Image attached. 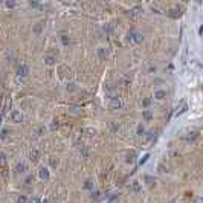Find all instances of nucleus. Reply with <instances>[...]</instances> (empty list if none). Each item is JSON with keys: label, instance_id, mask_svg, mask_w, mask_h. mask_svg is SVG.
Returning <instances> with one entry per match:
<instances>
[{"label": "nucleus", "instance_id": "f8f14e48", "mask_svg": "<svg viewBox=\"0 0 203 203\" xmlns=\"http://www.w3.org/2000/svg\"><path fill=\"white\" fill-rule=\"evenodd\" d=\"M61 43H63L64 46H67L69 43H70V38H69V35H61Z\"/></svg>", "mask_w": 203, "mask_h": 203}, {"label": "nucleus", "instance_id": "9d476101", "mask_svg": "<svg viewBox=\"0 0 203 203\" xmlns=\"http://www.w3.org/2000/svg\"><path fill=\"white\" fill-rule=\"evenodd\" d=\"M98 55H99L101 60H104V58L107 57V51H105V48H99V49H98Z\"/></svg>", "mask_w": 203, "mask_h": 203}, {"label": "nucleus", "instance_id": "b1692460", "mask_svg": "<svg viewBox=\"0 0 203 203\" xmlns=\"http://www.w3.org/2000/svg\"><path fill=\"white\" fill-rule=\"evenodd\" d=\"M41 203H48V200H43V202H41Z\"/></svg>", "mask_w": 203, "mask_h": 203}, {"label": "nucleus", "instance_id": "f03ea898", "mask_svg": "<svg viewBox=\"0 0 203 203\" xmlns=\"http://www.w3.org/2000/svg\"><path fill=\"white\" fill-rule=\"evenodd\" d=\"M128 40H133L136 43H140V41H142V35L136 34V32H130V34H128Z\"/></svg>", "mask_w": 203, "mask_h": 203}, {"label": "nucleus", "instance_id": "a211bd4d", "mask_svg": "<svg viewBox=\"0 0 203 203\" xmlns=\"http://www.w3.org/2000/svg\"><path fill=\"white\" fill-rule=\"evenodd\" d=\"M26 202H28V199H26L25 196H20L17 199V203H26Z\"/></svg>", "mask_w": 203, "mask_h": 203}, {"label": "nucleus", "instance_id": "4468645a", "mask_svg": "<svg viewBox=\"0 0 203 203\" xmlns=\"http://www.w3.org/2000/svg\"><path fill=\"white\" fill-rule=\"evenodd\" d=\"M133 191H135V192H139V191H140V185H139V182H133Z\"/></svg>", "mask_w": 203, "mask_h": 203}, {"label": "nucleus", "instance_id": "6e6552de", "mask_svg": "<svg viewBox=\"0 0 203 203\" xmlns=\"http://www.w3.org/2000/svg\"><path fill=\"white\" fill-rule=\"evenodd\" d=\"M26 169H28V167H26V163H23V162L17 163V167H15V171H18V173H25Z\"/></svg>", "mask_w": 203, "mask_h": 203}, {"label": "nucleus", "instance_id": "9b49d317", "mask_svg": "<svg viewBox=\"0 0 203 203\" xmlns=\"http://www.w3.org/2000/svg\"><path fill=\"white\" fill-rule=\"evenodd\" d=\"M135 157H136V153L135 151L128 153V154H127V162H128V163H131V162L135 160Z\"/></svg>", "mask_w": 203, "mask_h": 203}, {"label": "nucleus", "instance_id": "1a4fd4ad", "mask_svg": "<svg viewBox=\"0 0 203 203\" xmlns=\"http://www.w3.org/2000/svg\"><path fill=\"white\" fill-rule=\"evenodd\" d=\"M38 156H40V154H38V150H31V153H29V157H31V160H38Z\"/></svg>", "mask_w": 203, "mask_h": 203}, {"label": "nucleus", "instance_id": "6ab92c4d", "mask_svg": "<svg viewBox=\"0 0 203 203\" xmlns=\"http://www.w3.org/2000/svg\"><path fill=\"white\" fill-rule=\"evenodd\" d=\"M5 162H6V156L3 153H0V165H3Z\"/></svg>", "mask_w": 203, "mask_h": 203}, {"label": "nucleus", "instance_id": "0eeeda50", "mask_svg": "<svg viewBox=\"0 0 203 203\" xmlns=\"http://www.w3.org/2000/svg\"><path fill=\"white\" fill-rule=\"evenodd\" d=\"M40 177L41 179H49V171H48V168H40Z\"/></svg>", "mask_w": 203, "mask_h": 203}, {"label": "nucleus", "instance_id": "2eb2a0df", "mask_svg": "<svg viewBox=\"0 0 203 203\" xmlns=\"http://www.w3.org/2000/svg\"><path fill=\"white\" fill-rule=\"evenodd\" d=\"M84 188L85 189H93V183H92L90 180H87V182L84 183Z\"/></svg>", "mask_w": 203, "mask_h": 203}, {"label": "nucleus", "instance_id": "f257e3e1", "mask_svg": "<svg viewBox=\"0 0 203 203\" xmlns=\"http://www.w3.org/2000/svg\"><path fill=\"white\" fill-rule=\"evenodd\" d=\"M17 73H18V76H26V75L29 73V67L25 66V64H21V66H18Z\"/></svg>", "mask_w": 203, "mask_h": 203}, {"label": "nucleus", "instance_id": "20e7f679", "mask_svg": "<svg viewBox=\"0 0 203 203\" xmlns=\"http://www.w3.org/2000/svg\"><path fill=\"white\" fill-rule=\"evenodd\" d=\"M154 98L159 99V101H162L163 98H167V92L165 90H156L154 92Z\"/></svg>", "mask_w": 203, "mask_h": 203}, {"label": "nucleus", "instance_id": "aec40b11", "mask_svg": "<svg viewBox=\"0 0 203 203\" xmlns=\"http://www.w3.org/2000/svg\"><path fill=\"white\" fill-rule=\"evenodd\" d=\"M41 28H43V23H38V25H37V26H35V28H34V31H35V32H37V34H38V32L41 31Z\"/></svg>", "mask_w": 203, "mask_h": 203}, {"label": "nucleus", "instance_id": "dca6fc26", "mask_svg": "<svg viewBox=\"0 0 203 203\" xmlns=\"http://www.w3.org/2000/svg\"><path fill=\"white\" fill-rule=\"evenodd\" d=\"M139 11H140V8H133V9H131V12H130V15H133V17H135V15H137V14H139Z\"/></svg>", "mask_w": 203, "mask_h": 203}, {"label": "nucleus", "instance_id": "ddd939ff", "mask_svg": "<svg viewBox=\"0 0 203 203\" xmlns=\"http://www.w3.org/2000/svg\"><path fill=\"white\" fill-rule=\"evenodd\" d=\"M112 107H115V108L121 107V101H119L118 98H113V99H112Z\"/></svg>", "mask_w": 203, "mask_h": 203}, {"label": "nucleus", "instance_id": "39448f33", "mask_svg": "<svg viewBox=\"0 0 203 203\" xmlns=\"http://www.w3.org/2000/svg\"><path fill=\"white\" fill-rule=\"evenodd\" d=\"M55 57H52V55H48V57H44V63L48 64V66H53L55 64Z\"/></svg>", "mask_w": 203, "mask_h": 203}, {"label": "nucleus", "instance_id": "412c9836", "mask_svg": "<svg viewBox=\"0 0 203 203\" xmlns=\"http://www.w3.org/2000/svg\"><path fill=\"white\" fill-rule=\"evenodd\" d=\"M150 99H144V102H142V105H144V107H148V105H150Z\"/></svg>", "mask_w": 203, "mask_h": 203}, {"label": "nucleus", "instance_id": "423d86ee", "mask_svg": "<svg viewBox=\"0 0 203 203\" xmlns=\"http://www.w3.org/2000/svg\"><path fill=\"white\" fill-rule=\"evenodd\" d=\"M142 116H144V119H145V121H151V119H153L151 110H142Z\"/></svg>", "mask_w": 203, "mask_h": 203}, {"label": "nucleus", "instance_id": "5701e85b", "mask_svg": "<svg viewBox=\"0 0 203 203\" xmlns=\"http://www.w3.org/2000/svg\"><path fill=\"white\" fill-rule=\"evenodd\" d=\"M6 135H8V131L3 130V131H2V139H6Z\"/></svg>", "mask_w": 203, "mask_h": 203}, {"label": "nucleus", "instance_id": "f3484780", "mask_svg": "<svg viewBox=\"0 0 203 203\" xmlns=\"http://www.w3.org/2000/svg\"><path fill=\"white\" fill-rule=\"evenodd\" d=\"M144 131H145V130H144V125H137V135L142 136V135H144Z\"/></svg>", "mask_w": 203, "mask_h": 203}, {"label": "nucleus", "instance_id": "7ed1b4c3", "mask_svg": "<svg viewBox=\"0 0 203 203\" xmlns=\"http://www.w3.org/2000/svg\"><path fill=\"white\" fill-rule=\"evenodd\" d=\"M11 118H12V121H14V122H21L23 116H21L20 110H14V112H12V115H11Z\"/></svg>", "mask_w": 203, "mask_h": 203}, {"label": "nucleus", "instance_id": "4be33fe9", "mask_svg": "<svg viewBox=\"0 0 203 203\" xmlns=\"http://www.w3.org/2000/svg\"><path fill=\"white\" fill-rule=\"evenodd\" d=\"M147 159H148V154H147V156H144V159H140V165H142V163H145V162H147Z\"/></svg>", "mask_w": 203, "mask_h": 203}]
</instances>
